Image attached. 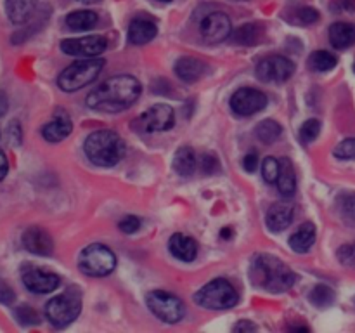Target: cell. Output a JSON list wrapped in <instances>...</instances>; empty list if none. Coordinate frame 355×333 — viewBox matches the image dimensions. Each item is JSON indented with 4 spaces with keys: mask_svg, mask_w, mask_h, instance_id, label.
I'll return each mask as SVG.
<instances>
[{
    "mask_svg": "<svg viewBox=\"0 0 355 333\" xmlns=\"http://www.w3.org/2000/svg\"><path fill=\"white\" fill-rule=\"evenodd\" d=\"M231 2H246V0H231Z\"/></svg>",
    "mask_w": 355,
    "mask_h": 333,
    "instance_id": "f6af8a7d",
    "label": "cell"
},
{
    "mask_svg": "<svg viewBox=\"0 0 355 333\" xmlns=\"http://www.w3.org/2000/svg\"><path fill=\"white\" fill-rule=\"evenodd\" d=\"M250 280L260 290L283 293L293 287L297 276L281 259L269 253H262V255H257L250 264Z\"/></svg>",
    "mask_w": 355,
    "mask_h": 333,
    "instance_id": "7a4b0ae2",
    "label": "cell"
},
{
    "mask_svg": "<svg viewBox=\"0 0 355 333\" xmlns=\"http://www.w3.org/2000/svg\"><path fill=\"white\" fill-rule=\"evenodd\" d=\"M141 92L142 85L135 76H111L87 96V106L101 113H118L130 108L139 99Z\"/></svg>",
    "mask_w": 355,
    "mask_h": 333,
    "instance_id": "6da1fadb",
    "label": "cell"
},
{
    "mask_svg": "<svg viewBox=\"0 0 355 333\" xmlns=\"http://www.w3.org/2000/svg\"><path fill=\"white\" fill-rule=\"evenodd\" d=\"M338 208L343 217L355 222V193L342 194L338 200Z\"/></svg>",
    "mask_w": 355,
    "mask_h": 333,
    "instance_id": "d6a6232c",
    "label": "cell"
},
{
    "mask_svg": "<svg viewBox=\"0 0 355 333\" xmlns=\"http://www.w3.org/2000/svg\"><path fill=\"white\" fill-rule=\"evenodd\" d=\"M23 245L28 252L35 253V255L47 257L52 255V252H54V239L51 238V234L45 229L37 228V225L24 231Z\"/></svg>",
    "mask_w": 355,
    "mask_h": 333,
    "instance_id": "9a60e30c",
    "label": "cell"
},
{
    "mask_svg": "<svg viewBox=\"0 0 355 333\" xmlns=\"http://www.w3.org/2000/svg\"><path fill=\"white\" fill-rule=\"evenodd\" d=\"M7 172H9V162H7V156L0 151V180L6 179Z\"/></svg>",
    "mask_w": 355,
    "mask_h": 333,
    "instance_id": "7bdbcfd3",
    "label": "cell"
},
{
    "mask_svg": "<svg viewBox=\"0 0 355 333\" xmlns=\"http://www.w3.org/2000/svg\"><path fill=\"white\" fill-rule=\"evenodd\" d=\"M156 33H158V28H156V24L153 21L144 19V17H137L128 26L127 38L130 44L144 45L148 42H151L156 37Z\"/></svg>",
    "mask_w": 355,
    "mask_h": 333,
    "instance_id": "d6986e66",
    "label": "cell"
},
{
    "mask_svg": "<svg viewBox=\"0 0 355 333\" xmlns=\"http://www.w3.org/2000/svg\"><path fill=\"white\" fill-rule=\"evenodd\" d=\"M120 229L125 234H134L141 229V219L135 217V215H127L120 221Z\"/></svg>",
    "mask_w": 355,
    "mask_h": 333,
    "instance_id": "8d00e7d4",
    "label": "cell"
},
{
    "mask_svg": "<svg viewBox=\"0 0 355 333\" xmlns=\"http://www.w3.org/2000/svg\"><path fill=\"white\" fill-rule=\"evenodd\" d=\"M200 30L205 40L211 42V44H217V42H222L227 37H231L232 24L227 14L210 12L201 21Z\"/></svg>",
    "mask_w": 355,
    "mask_h": 333,
    "instance_id": "4fadbf2b",
    "label": "cell"
},
{
    "mask_svg": "<svg viewBox=\"0 0 355 333\" xmlns=\"http://www.w3.org/2000/svg\"><path fill=\"white\" fill-rule=\"evenodd\" d=\"M257 326L252 321H239L234 326V332H255Z\"/></svg>",
    "mask_w": 355,
    "mask_h": 333,
    "instance_id": "b9f144b4",
    "label": "cell"
},
{
    "mask_svg": "<svg viewBox=\"0 0 355 333\" xmlns=\"http://www.w3.org/2000/svg\"><path fill=\"white\" fill-rule=\"evenodd\" d=\"M318 238V229L312 222H304L293 234L290 236V246L293 252L305 253L312 248Z\"/></svg>",
    "mask_w": 355,
    "mask_h": 333,
    "instance_id": "44dd1931",
    "label": "cell"
},
{
    "mask_svg": "<svg viewBox=\"0 0 355 333\" xmlns=\"http://www.w3.org/2000/svg\"><path fill=\"white\" fill-rule=\"evenodd\" d=\"M205 71H207V65L198 58H189V56H186V58H180L179 61L175 62V75L179 76L182 82H198V80L205 75Z\"/></svg>",
    "mask_w": 355,
    "mask_h": 333,
    "instance_id": "ffe728a7",
    "label": "cell"
},
{
    "mask_svg": "<svg viewBox=\"0 0 355 333\" xmlns=\"http://www.w3.org/2000/svg\"><path fill=\"white\" fill-rule=\"evenodd\" d=\"M295 16H297V23L300 24H312L319 19V12L312 7H302L295 12Z\"/></svg>",
    "mask_w": 355,
    "mask_h": 333,
    "instance_id": "d590c367",
    "label": "cell"
},
{
    "mask_svg": "<svg viewBox=\"0 0 355 333\" xmlns=\"http://www.w3.org/2000/svg\"><path fill=\"white\" fill-rule=\"evenodd\" d=\"M283 134V127L276 120H263L255 127V135L263 144H272Z\"/></svg>",
    "mask_w": 355,
    "mask_h": 333,
    "instance_id": "83f0119b",
    "label": "cell"
},
{
    "mask_svg": "<svg viewBox=\"0 0 355 333\" xmlns=\"http://www.w3.org/2000/svg\"><path fill=\"white\" fill-rule=\"evenodd\" d=\"M148 307L153 314L165 323H179L186 314L184 302L175 295L163 290H155L146 297Z\"/></svg>",
    "mask_w": 355,
    "mask_h": 333,
    "instance_id": "ba28073f",
    "label": "cell"
},
{
    "mask_svg": "<svg viewBox=\"0 0 355 333\" xmlns=\"http://www.w3.org/2000/svg\"><path fill=\"white\" fill-rule=\"evenodd\" d=\"M175 123V113L168 104H155L149 110H146L137 120H134V128L144 134L153 132L170 130Z\"/></svg>",
    "mask_w": 355,
    "mask_h": 333,
    "instance_id": "9c48e42d",
    "label": "cell"
},
{
    "mask_svg": "<svg viewBox=\"0 0 355 333\" xmlns=\"http://www.w3.org/2000/svg\"><path fill=\"white\" fill-rule=\"evenodd\" d=\"M262 33H263V28L260 26V24L250 23V24H243V26H239L238 30L232 33V38H234L236 44L253 45L259 42L260 35Z\"/></svg>",
    "mask_w": 355,
    "mask_h": 333,
    "instance_id": "f1b7e54d",
    "label": "cell"
},
{
    "mask_svg": "<svg viewBox=\"0 0 355 333\" xmlns=\"http://www.w3.org/2000/svg\"><path fill=\"white\" fill-rule=\"evenodd\" d=\"M158 2H170V0H158Z\"/></svg>",
    "mask_w": 355,
    "mask_h": 333,
    "instance_id": "bcb514c9",
    "label": "cell"
},
{
    "mask_svg": "<svg viewBox=\"0 0 355 333\" xmlns=\"http://www.w3.org/2000/svg\"><path fill=\"white\" fill-rule=\"evenodd\" d=\"M85 155L94 165L114 166L125 155V144L113 130H97L87 137Z\"/></svg>",
    "mask_w": 355,
    "mask_h": 333,
    "instance_id": "3957f363",
    "label": "cell"
},
{
    "mask_svg": "<svg viewBox=\"0 0 355 333\" xmlns=\"http://www.w3.org/2000/svg\"><path fill=\"white\" fill-rule=\"evenodd\" d=\"M38 0H6V12L10 23L23 24L33 16Z\"/></svg>",
    "mask_w": 355,
    "mask_h": 333,
    "instance_id": "7402d4cb",
    "label": "cell"
},
{
    "mask_svg": "<svg viewBox=\"0 0 355 333\" xmlns=\"http://www.w3.org/2000/svg\"><path fill=\"white\" fill-rule=\"evenodd\" d=\"M23 283L33 293H51L59 287L61 280L58 274L44 269H30L23 274Z\"/></svg>",
    "mask_w": 355,
    "mask_h": 333,
    "instance_id": "5bb4252c",
    "label": "cell"
},
{
    "mask_svg": "<svg viewBox=\"0 0 355 333\" xmlns=\"http://www.w3.org/2000/svg\"><path fill=\"white\" fill-rule=\"evenodd\" d=\"M7 108H9V101H7L6 94L0 90V117H3V114H6Z\"/></svg>",
    "mask_w": 355,
    "mask_h": 333,
    "instance_id": "ee69618b",
    "label": "cell"
},
{
    "mask_svg": "<svg viewBox=\"0 0 355 333\" xmlns=\"http://www.w3.org/2000/svg\"><path fill=\"white\" fill-rule=\"evenodd\" d=\"M170 253H172L175 259L182 260V262H193L198 257V243L196 239H193L191 236L182 234V232H177L170 238L168 241Z\"/></svg>",
    "mask_w": 355,
    "mask_h": 333,
    "instance_id": "e0dca14e",
    "label": "cell"
},
{
    "mask_svg": "<svg viewBox=\"0 0 355 333\" xmlns=\"http://www.w3.org/2000/svg\"><path fill=\"white\" fill-rule=\"evenodd\" d=\"M309 68L312 71H329V69L335 68L338 65V59H336L335 54L328 51H315L309 56V61H307Z\"/></svg>",
    "mask_w": 355,
    "mask_h": 333,
    "instance_id": "4316f807",
    "label": "cell"
},
{
    "mask_svg": "<svg viewBox=\"0 0 355 333\" xmlns=\"http://www.w3.org/2000/svg\"><path fill=\"white\" fill-rule=\"evenodd\" d=\"M338 260L343 266L354 267L355 266V243H349V245H343L338 248Z\"/></svg>",
    "mask_w": 355,
    "mask_h": 333,
    "instance_id": "e575fe53",
    "label": "cell"
},
{
    "mask_svg": "<svg viewBox=\"0 0 355 333\" xmlns=\"http://www.w3.org/2000/svg\"><path fill=\"white\" fill-rule=\"evenodd\" d=\"M329 42L335 49H349L355 44V24L335 23L329 28Z\"/></svg>",
    "mask_w": 355,
    "mask_h": 333,
    "instance_id": "603a6c76",
    "label": "cell"
},
{
    "mask_svg": "<svg viewBox=\"0 0 355 333\" xmlns=\"http://www.w3.org/2000/svg\"><path fill=\"white\" fill-rule=\"evenodd\" d=\"M201 165H203V172L214 173V172H217L218 165H220V163H218L217 156L211 155V153H207V155L201 158Z\"/></svg>",
    "mask_w": 355,
    "mask_h": 333,
    "instance_id": "f35d334b",
    "label": "cell"
},
{
    "mask_svg": "<svg viewBox=\"0 0 355 333\" xmlns=\"http://www.w3.org/2000/svg\"><path fill=\"white\" fill-rule=\"evenodd\" d=\"M311 302L318 307H328L335 302V291L333 288H329L328 284H318L314 287V290L311 291Z\"/></svg>",
    "mask_w": 355,
    "mask_h": 333,
    "instance_id": "f546056e",
    "label": "cell"
},
{
    "mask_svg": "<svg viewBox=\"0 0 355 333\" xmlns=\"http://www.w3.org/2000/svg\"><path fill=\"white\" fill-rule=\"evenodd\" d=\"M14 298H16V295H14L12 288H10L6 281L0 280V304L9 305V304H12Z\"/></svg>",
    "mask_w": 355,
    "mask_h": 333,
    "instance_id": "ab89813d",
    "label": "cell"
},
{
    "mask_svg": "<svg viewBox=\"0 0 355 333\" xmlns=\"http://www.w3.org/2000/svg\"><path fill=\"white\" fill-rule=\"evenodd\" d=\"M104 61L99 58H82L80 61L69 65L59 75L58 85L64 92H75L92 83L103 71Z\"/></svg>",
    "mask_w": 355,
    "mask_h": 333,
    "instance_id": "277c9868",
    "label": "cell"
},
{
    "mask_svg": "<svg viewBox=\"0 0 355 333\" xmlns=\"http://www.w3.org/2000/svg\"><path fill=\"white\" fill-rule=\"evenodd\" d=\"M335 156L340 160H355V139H345L335 148Z\"/></svg>",
    "mask_w": 355,
    "mask_h": 333,
    "instance_id": "836d02e7",
    "label": "cell"
},
{
    "mask_svg": "<svg viewBox=\"0 0 355 333\" xmlns=\"http://www.w3.org/2000/svg\"><path fill=\"white\" fill-rule=\"evenodd\" d=\"M257 78L262 82H286L295 73V62L284 56H269L257 65Z\"/></svg>",
    "mask_w": 355,
    "mask_h": 333,
    "instance_id": "30bf717a",
    "label": "cell"
},
{
    "mask_svg": "<svg viewBox=\"0 0 355 333\" xmlns=\"http://www.w3.org/2000/svg\"><path fill=\"white\" fill-rule=\"evenodd\" d=\"M17 319L23 325H37L40 319H38V314L31 307H19L17 309Z\"/></svg>",
    "mask_w": 355,
    "mask_h": 333,
    "instance_id": "74e56055",
    "label": "cell"
},
{
    "mask_svg": "<svg viewBox=\"0 0 355 333\" xmlns=\"http://www.w3.org/2000/svg\"><path fill=\"white\" fill-rule=\"evenodd\" d=\"M82 311V300L73 293H62L51 298L45 305V316L55 328H64L78 318Z\"/></svg>",
    "mask_w": 355,
    "mask_h": 333,
    "instance_id": "52a82bcc",
    "label": "cell"
},
{
    "mask_svg": "<svg viewBox=\"0 0 355 333\" xmlns=\"http://www.w3.org/2000/svg\"><path fill=\"white\" fill-rule=\"evenodd\" d=\"M107 47V42L99 35H89L82 38H66L61 42V51L76 58H99Z\"/></svg>",
    "mask_w": 355,
    "mask_h": 333,
    "instance_id": "8fae6325",
    "label": "cell"
},
{
    "mask_svg": "<svg viewBox=\"0 0 355 333\" xmlns=\"http://www.w3.org/2000/svg\"><path fill=\"white\" fill-rule=\"evenodd\" d=\"M319 132H321V121L315 120V118H311V120L305 121L300 128V139L302 142H314L318 139Z\"/></svg>",
    "mask_w": 355,
    "mask_h": 333,
    "instance_id": "1f68e13d",
    "label": "cell"
},
{
    "mask_svg": "<svg viewBox=\"0 0 355 333\" xmlns=\"http://www.w3.org/2000/svg\"><path fill=\"white\" fill-rule=\"evenodd\" d=\"M243 165H245V170L253 172V170L257 169V165H259V156H257V153H250V155H246L245 158H243Z\"/></svg>",
    "mask_w": 355,
    "mask_h": 333,
    "instance_id": "60d3db41",
    "label": "cell"
},
{
    "mask_svg": "<svg viewBox=\"0 0 355 333\" xmlns=\"http://www.w3.org/2000/svg\"><path fill=\"white\" fill-rule=\"evenodd\" d=\"M194 300L200 307L210 309V311H224L238 304L239 297L236 288L224 278L210 281L203 288L196 291Z\"/></svg>",
    "mask_w": 355,
    "mask_h": 333,
    "instance_id": "5b68a950",
    "label": "cell"
},
{
    "mask_svg": "<svg viewBox=\"0 0 355 333\" xmlns=\"http://www.w3.org/2000/svg\"><path fill=\"white\" fill-rule=\"evenodd\" d=\"M78 267L83 274L92 278H103L107 276L116 267V255L113 250L107 248L106 245L101 243H94L87 248L82 250L78 259Z\"/></svg>",
    "mask_w": 355,
    "mask_h": 333,
    "instance_id": "8992f818",
    "label": "cell"
},
{
    "mask_svg": "<svg viewBox=\"0 0 355 333\" xmlns=\"http://www.w3.org/2000/svg\"><path fill=\"white\" fill-rule=\"evenodd\" d=\"M99 21L94 10H73L66 16V26L73 31H85L94 28Z\"/></svg>",
    "mask_w": 355,
    "mask_h": 333,
    "instance_id": "484cf974",
    "label": "cell"
},
{
    "mask_svg": "<svg viewBox=\"0 0 355 333\" xmlns=\"http://www.w3.org/2000/svg\"><path fill=\"white\" fill-rule=\"evenodd\" d=\"M277 187L284 198H291L297 191V173H295L293 163L288 158L281 160L279 177H277Z\"/></svg>",
    "mask_w": 355,
    "mask_h": 333,
    "instance_id": "cb8c5ba5",
    "label": "cell"
},
{
    "mask_svg": "<svg viewBox=\"0 0 355 333\" xmlns=\"http://www.w3.org/2000/svg\"><path fill=\"white\" fill-rule=\"evenodd\" d=\"M279 169H281L279 160L272 158V156H267V158L262 162V177L266 179V182H269V184L277 182V177H279Z\"/></svg>",
    "mask_w": 355,
    "mask_h": 333,
    "instance_id": "4dcf8cb0",
    "label": "cell"
},
{
    "mask_svg": "<svg viewBox=\"0 0 355 333\" xmlns=\"http://www.w3.org/2000/svg\"><path fill=\"white\" fill-rule=\"evenodd\" d=\"M173 170L182 177L193 176V172L196 170V155H194L193 148L182 146L177 149L175 156H173Z\"/></svg>",
    "mask_w": 355,
    "mask_h": 333,
    "instance_id": "d4e9b609",
    "label": "cell"
},
{
    "mask_svg": "<svg viewBox=\"0 0 355 333\" xmlns=\"http://www.w3.org/2000/svg\"><path fill=\"white\" fill-rule=\"evenodd\" d=\"M73 130L71 118L64 113H58L54 117V120L49 121L42 128V135H44L45 141L49 142H59L62 139L68 137Z\"/></svg>",
    "mask_w": 355,
    "mask_h": 333,
    "instance_id": "ac0fdd59",
    "label": "cell"
},
{
    "mask_svg": "<svg viewBox=\"0 0 355 333\" xmlns=\"http://www.w3.org/2000/svg\"><path fill=\"white\" fill-rule=\"evenodd\" d=\"M295 210L290 203H276L267 210L266 215V224L269 231L281 232L288 229L293 222Z\"/></svg>",
    "mask_w": 355,
    "mask_h": 333,
    "instance_id": "2e32d148",
    "label": "cell"
},
{
    "mask_svg": "<svg viewBox=\"0 0 355 333\" xmlns=\"http://www.w3.org/2000/svg\"><path fill=\"white\" fill-rule=\"evenodd\" d=\"M267 106V96L262 90L243 87L238 89L231 97V108L239 117H252Z\"/></svg>",
    "mask_w": 355,
    "mask_h": 333,
    "instance_id": "7c38bea8",
    "label": "cell"
}]
</instances>
